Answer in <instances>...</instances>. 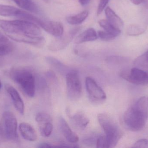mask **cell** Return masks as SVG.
Listing matches in <instances>:
<instances>
[{
	"instance_id": "cell-1",
	"label": "cell",
	"mask_w": 148,
	"mask_h": 148,
	"mask_svg": "<svg viewBox=\"0 0 148 148\" xmlns=\"http://www.w3.org/2000/svg\"><path fill=\"white\" fill-rule=\"evenodd\" d=\"M0 28L7 33L10 38L16 41L27 36H39L41 34V30L35 23L25 20L0 19Z\"/></svg>"
},
{
	"instance_id": "cell-2",
	"label": "cell",
	"mask_w": 148,
	"mask_h": 148,
	"mask_svg": "<svg viewBox=\"0 0 148 148\" xmlns=\"http://www.w3.org/2000/svg\"><path fill=\"white\" fill-rule=\"evenodd\" d=\"M10 78L26 95L32 98L35 94L36 81L33 71L29 68L17 67L11 70Z\"/></svg>"
},
{
	"instance_id": "cell-3",
	"label": "cell",
	"mask_w": 148,
	"mask_h": 148,
	"mask_svg": "<svg viewBox=\"0 0 148 148\" xmlns=\"http://www.w3.org/2000/svg\"><path fill=\"white\" fill-rule=\"evenodd\" d=\"M98 122L105 133V139L108 147H115L121 138L123 133L117 123L109 115L100 114L97 116Z\"/></svg>"
},
{
	"instance_id": "cell-4",
	"label": "cell",
	"mask_w": 148,
	"mask_h": 148,
	"mask_svg": "<svg viewBox=\"0 0 148 148\" xmlns=\"http://www.w3.org/2000/svg\"><path fill=\"white\" fill-rule=\"evenodd\" d=\"M148 117L147 115L133 106L125 112L123 120L129 129L133 131H138L145 127Z\"/></svg>"
},
{
	"instance_id": "cell-5",
	"label": "cell",
	"mask_w": 148,
	"mask_h": 148,
	"mask_svg": "<svg viewBox=\"0 0 148 148\" xmlns=\"http://www.w3.org/2000/svg\"><path fill=\"white\" fill-rule=\"evenodd\" d=\"M67 95L71 101H76L81 97L82 86L80 76L75 70L69 71L66 74Z\"/></svg>"
},
{
	"instance_id": "cell-6",
	"label": "cell",
	"mask_w": 148,
	"mask_h": 148,
	"mask_svg": "<svg viewBox=\"0 0 148 148\" xmlns=\"http://www.w3.org/2000/svg\"><path fill=\"white\" fill-rule=\"evenodd\" d=\"M2 124L5 139L12 141L17 140V120L14 114L10 111L4 112L2 115Z\"/></svg>"
},
{
	"instance_id": "cell-7",
	"label": "cell",
	"mask_w": 148,
	"mask_h": 148,
	"mask_svg": "<svg viewBox=\"0 0 148 148\" xmlns=\"http://www.w3.org/2000/svg\"><path fill=\"white\" fill-rule=\"evenodd\" d=\"M85 85L91 102L99 104L105 101L107 98L106 94L93 78L89 76L86 77Z\"/></svg>"
},
{
	"instance_id": "cell-8",
	"label": "cell",
	"mask_w": 148,
	"mask_h": 148,
	"mask_svg": "<svg viewBox=\"0 0 148 148\" xmlns=\"http://www.w3.org/2000/svg\"><path fill=\"white\" fill-rule=\"evenodd\" d=\"M120 75L127 81L136 85L148 84V73L138 68L124 70L120 72Z\"/></svg>"
},
{
	"instance_id": "cell-9",
	"label": "cell",
	"mask_w": 148,
	"mask_h": 148,
	"mask_svg": "<svg viewBox=\"0 0 148 148\" xmlns=\"http://www.w3.org/2000/svg\"><path fill=\"white\" fill-rule=\"evenodd\" d=\"M80 27H76L64 36L53 40L48 46V49L52 51H57L64 49L73 39L75 35L80 30Z\"/></svg>"
},
{
	"instance_id": "cell-10",
	"label": "cell",
	"mask_w": 148,
	"mask_h": 148,
	"mask_svg": "<svg viewBox=\"0 0 148 148\" xmlns=\"http://www.w3.org/2000/svg\"><path fill=\"white\" fill-rule=\"evenodd\" d=\"M40 133L44 137H49L53 130V120L49 114L44 112L38 113L36 116Z\"/></svg>"
},
{
	"instance_id": "cell-11",
	"label": "cell",
	"mask_w": 148,
	"mask_h": 148,
	"mask_svg": "<svg viewBox=\"0 0 148 148\" xmlns=\"http://www.w3.org/2000/svg\"><path fill=\"white\" fill-rule=\"evenodd\" d=\"M46 32L50 34L59 37L63 35L64 27L60 22L53 21H42L40 25Z\"/></svg>"
},
{
	"instance_id": "cell-12",
	"label": "cell",
	"mask_w": 148,
	"mask_h": 148,
	"mask_svg": "<svg viewBox=\"0 0 148 148\" xmlns=\"http://www.w3.org/2000/svg\"><path fill=\"white\" fill-rule=\"evenodd\" d=\"M59 126L62 134L69 143L75 144L78 141V136L72 130L67 123L62 117L60 118Z\"/></svg>"
},
{
	"instance_id": "cell-13",
	"label": "cell",
	"mask_w": 148,
	"mask_h": 148,
	"mask_svg": "<svg viewBox=\"0 0 148 148\" xmlns=\"http://www.w3.org/2000/svg\"><path fill=\"white\" fill-rule=\"evenodd\" d=\"M6 90L10 96L16 110L21 114H24L25 110L24 103L19 93L14 87L11 86H7Z\"/></svg>"
},
{
	"instance_id": "cell-14",
	"label": "cell",
	"mask_w": 148,
	"mask_h": 148,
	"mask_svg": "<svg viewBox=\"0 0 148 148\" xmlns=\"http://www.w3.org/2000/svg\"><path fill=\"white\" fill-rule=\"evenodd\" d=\"M19 130L22 136L27 140L34 142L37 139V134L35 130L29 123H21L19 125Z\"/></svg>"
},
{
	"instance_id": "cell-15",
	"label": "cell",
	"mask_w": 148,
	"mask_h": 148,
	"mask_svg": "<svg viewBox=\"0 0 148 148\" xmlns=\"http://www.w3.org/2000/svg\"><path fill=\"white\" fill-rule=\"evenodd\" d=\"M98 37L97 33L94 29L90 28L81 33L75 40V43L80 44L86 42L95 41Z\"/></svg>"
},
{
	"instance_id": "cell-16",
	"label": "cell",
	"mask_w": 148,
	"mask_h": 148,
	"mask_svg": "<svg viewBox=\"0 0 148 148\" xmlns=\"http://www.w3.org/2000/svg\"><path fill=\"white\" fill-rule=\"evenodd\" d=\"M105 13L107 21L116 28L121 30L123 27V22L114 11L109 7H108L105 9Z\"/></svg>"
},
{
	"instance_id": "cell-17",
	"label": "cell",
	"mask_w": 148,
	"mask_h": 148,
	"mask_svg": "<svg viewBox=\"0 0 148 148\" xmlns=\"http://www.w3.org/2000/svg\"><path fill=\"white\" fill-rule=\"evenodd\" d=\"M75 125L81 129H85L89 123V119L82 112H77L71 117Z\"/></svg>"
},
{
	"instance_id": "cell-18",
	"label": "cell",
	"mask_w": 148,
	"mask_h": 148,
	"mask_svg": "<svg viewBox=\"0 0 148 148\" xmlns=\"http://www.w3.org/2000/svg\"><path fill=\"white\" fill-rule=\"evenodd\" d=\"M20 8L32 12L37 14L40 12L39 7L32 0H12Z\"/></svg>"
},
{
	"instance_id": "cell-19",
	"label": "cell",
	"mask_w": 148,
	"mask_h": 148,
	"mask_svg": "<svg viewBox=\"0 0 148 148\" xmlns=\"http://www.w3.org/2000/svg\"><path fill=\"white\" fill-rule=\"evenodd\" d=\"M21 10L10 5L0 4V16L3 17L17 16Z\"/></svg>"
},
{
	"instance_id": "cell-20",
	"label": "cell",
	"mask_w": 148,
	"mask_h": 148,
	"mask_svg": "<svg viewBox=\"0 0 148 148\" xmlns=\"http://www.w3.org/2000/svg\"><path fill=\"white\" fill-rule=\"evenodd\" d=\"M46 61L49 65L54 67L56 70L61 73L67 74L69 71H68L67 68L62 63L56 58L53 57H47Z\"/></svg>"
},
{
	"instance_id": "cell-21",
	"label": "cell",
	"mask_w": 148,
	"mask_h": 148,
	"mask_svg": "<svg viewBox=\"0 0 148 148\" xmlns=\"http://www.w3.org/2000/svg\"><path fill=\"white\" fill-rule=\"evenodd\" d=\"M88 15V11L85 10L77 14L67 17L66 21L72 25H78L83 22Z\"/></svg>"
},
{
	"instance_id": "cell-22",
	"label": "cell",
	"mask_w": 148,
	"mask_h": 148,
	"mask_svg": "<svg viewBox=\"0 0 148 148\" xmlns=\"http://www.w3.org/2000/svg\"><path fill=\"white\" fill-rule=\"evenodd\" d=\"M14 46L9 41H0V57L8 55L13 52Z\"/></svg>"
},
{
	"instance_id": "cell-23",
	"label": "cell",
	"mask_w": 148,
	"mask_h": 148,
	"mask_svg": "<svg viewBox=\"0 0 148 148\" xmlns=\"http://www.w3.org/2000/svg\"><path fill=\"white\" fill-rule=\"evenodd\" d=\"M99 23L100 26L104 30L113 34L115 35L116 36L119 35L121 33V30L115 28L107 21V20H105V19L101 20L99 21Z\"/></svg>"
},
{
	"instance_id": "cell-24",
	"label": "cell",
	"mask_w": 148,
	"mask_h": 148,
	"mask_svg": "<svg viewBox=\"0 0 148 148\" xmlns=\"http://www.w3.org/2000/svg\"><path fill=\"white\" fill-rule=\"evenodd\" d=\"M146 28L140 25H131L127 29V33L130 36H138L141 34L146 31Z\"/></svg>"
},
{
	"instance_id": "cell-25",
	"label": "cell",
	"mask_w": 148,
	"mask_h": 148,
	"mask_svg": "<svg viewBox=\"0 0 148 148\" xmlns=\"http://www.w3.org/2000/svg\"><path fill=\"white\" fill-rule=\"evenodd\" d=\"M134 106L148 116V97L143 96L137 101Z\"/></svg>"
},
{
	"instance_id": "cell-26",
	"label": "cell",
	"mask_w": 148,
	"mask_h": 148,
	"mask_svg": "<svg viewBox=\"0 0 148 148\" xmlns=\"http://www.w3.org/2000/svg\"><path fill=\"white\" fill-rule=\"evenodd\" d=\"M97 35L101 40L105 41H111L117 36L115 35L109 33L105 30H99L97 32Z\"/></svg>"
},
{
	"instance_id": "cell-27",
	"label": "cell",
	"mask_w": 148,
	"mask_h": 148,
	"mask_svg": "<svg viewBox=\"0 0 148 148\" xmlns=\"http://www.w3.org/2000/svg\"><path fill=\"white\" fill-rule=\"evenodd\" d=\"M133 148H148V140L140 139L134 144Z\"/></svg>"
},
{
	"instance_id": "cell-28",
	"label": "cell",
	"mask_w": 148,
	"mask_h": 148,
	"mask_svg": "<svg viewBox=\"0 0 148 148\" xmlns=\"http://www.w3.org/2000/svg\"><path fill=\"white\" fill-rule=\"evenodd\" d=\"M109 0H100L98 8H97V14H100L105 8L107 4L108 3Z\"/></svg>"
},
{
	"instance_id": "cell-29",
	"label": "cell",
	"mask_w": 148,
	"mask_h": 148,
	"mask_svg": "<svg viewBox=\"0 0 148 148\" xmlns=\"http://www.w3.org/2000/svg\"><path fill=\"white\" fill-rule=\"evenodd\" d=\"M97 138L98 137L96 138L94 136H89L84 140V143L86 145H90V146H92L95 144H96Z\"/></svg>"
},
{
	"instance_id": "cell-30",
	"label": "cell",
	"mask_w": 148,
	"mask_h": 148,
	"mask_svg": "<svg viewBox=\"0 0 148 148\" xmlns=\"http://www.w3.org/2000/svg\"><path fill=\"white\" fill-rule=\"evenodd\" d=\"M46 74H47V76L49 79H51L53 81L56 80V77L55 74L51 70L48 71L46 73Z\"/></svg>"
},
{
	"instance_id": "cell-31",
	"label": "cell",
	"mask_w": 148,
	"mask_h": 148,
	"mask_svg": "<svg viewBox=\"0 0 148 148\" xmlns=\"http://www.w3.org/2000/svg\"><path fill=\"white\" fill-rule=\"evenodd\" d=\"M4 140H5V138L3 129L1 124L0 123V145L2 143Z\"/></svg>"
},
{
	"instance_id": "cell-32",
	"label": "cell",
	"mask_w": 148,
	"mask_h": 148,
	"mask_svg": "<svg viewBox=\"0 0 148 148\" xmlns=\"http://www.w3.org/2000/svg\"><path fill=\"white\" fill-rule=\"evenodd\" d=\"M57 146H54L52 144H49L47 143H42L39 144L38 146V148H53L56 147Z\"/></svg>"
},
{
	"instance_id": "cell-33",
	"label": "cell",
	"mask_w": 148,
	"mask_h": 148,
	"mask_svg": "<svg viewBox=\"0 0 148 148\" xmlns=\"http://www.w3.org/2000/svg\"><path fill=\"white\" fill-rule=\"evenodd\" d=\"M9 41L8 38L4 35L1 32H0V41Z\"/></svg>"
},
{
	"instance_id": "cell-34",
	"label": "cell",
	"mask_w": 148,
	"mask_h": 148,
	"mask_svg": "<svg viewBox=\"0 0 148 148\" xmlns=\"http://www.w3.org/2000/svg\"><path fill=\"white\" fill-rule=\"evenodd\" d=\"M90 0H79V3L82 6H85L89 2Z\"/></svg>"
},
{
	"instance_id": "cell-35",
	"label": "cell",
	"mask_w": 148,
	"mask_h": 148,
	"mask_svg": "<svg viewBox=\"0 0 148 148\" xmlns=\"http://www.w3.org/2000/svg\"><path fill=\"white\" fill-rule=\"evenodd\" d=\"M134 4L138 5L142 3L143 0H130Z\"/></svg>"
},
{
	"instance_id": "cell-36",
	"label": "cell",
	"mask_w": 148,
	"mask_h": 148,
	"mask_svg": "<svg viewBox=\"0 0 148 148\" xmlns=\"http://www.w3.org/2000/svg\"><path fill=\"white\" fill-rule=\"evenodd\" d=\"M142 3H144L145 7L148 9V0H143Z\"/></svg>"
},
{
	"instance_id": "cell-37",
	"label": "cell",
	"mask_w": 148,
	"mask_h": 148,
	"mask_svg": "<svg viewBox=\"0 0 148 148\" xmlns=\"http://www.w3.org/2000/svg\"><path fill=\"white\" fill-rule=\"evenodd\" d=\"M2 87V83L1 82V81H0V90H1V89Z\"/></svg>"
},
{
	"instance_id": "cell-38",
	"label": "cell",
	"mask_w": 148,
	"mask_h": 148,
	"mask_svg": "<svg viewBox=\"0 0 148 148\" xmlns=\"http://www.w3.org/2000/svg\"><path fill=\"white\" fill-rule=\"evenodd\" d=\"M2 61V57H0V64L1 63Z\"/></svg>"
}]
</instances>
